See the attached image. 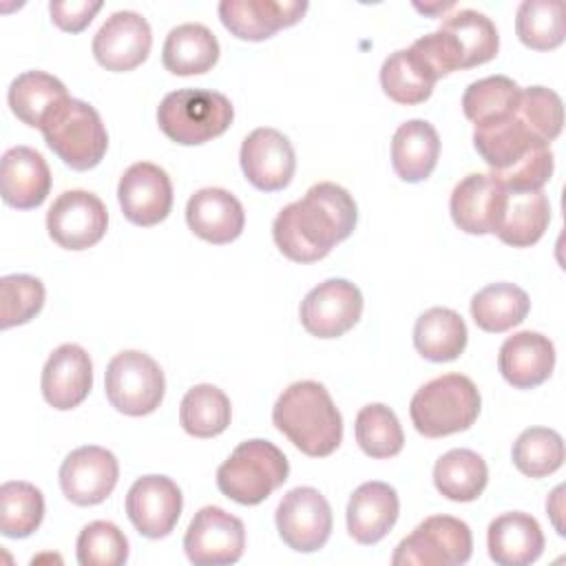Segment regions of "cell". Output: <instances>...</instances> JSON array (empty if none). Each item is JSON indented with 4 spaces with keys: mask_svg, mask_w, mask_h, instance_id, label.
<instances>
[{
    "mask_svg": "<svg viewBox=\"0 0 566 566\" xmlns=\"http://www.w3.org/2000/svg\"><path fill=\"white\" fill-rule=\"evenodd\" d=\"M230 398L214 385H195L186 391L179 407V422L195 438H214L230 424Z\"/></svg>",
    "mask_w": 566,
    "mask_h": 566,
    "instance_id": "cell-36",
    "label": "cell"
},
{
    "mask_svg": "<svg viewBox=\"0 0 566 566\" xmlns=\"http://www.w3.org/2000/svg\"><path fill=\"white\" fill-rule=\"evenodd\" d=\"M290 475L285 453L270 440H245L217 469L219 491L243 506L261 504Z\"/></svg>",
    "mask_w": 566,
    "mask_h": 566,
    "instance_id": "cell-4",
    "label": "cell"
},
{
    "mask_svg": "<svg viewBox=\"0 0 566 566\" xmlns=\"http://www.w3.org/2000/svg\"><path fill=\"white\" fill-rule=\"evenodd\" d=\"M274 427L305 455H332L343 440V418L316 380L292 382L272 407Z\"/></svg>",
    "mask_w": 566,
    "mask_h": 566,
    "instance_id": "cell-2",
    "label": "cell"
},
{
    "mask_svg": "<svg viewBox=\"0 0 566 566\" xmlns=\"http://www.w3.org/2000/svg\"><path fill=\"white\" fill-rule=\"evenodd\" d=\"M438 80L440 77L413 46L394 51L380 66V86L385 95L405 106L429 99Z\"/></svg>",
    "mask_w": 566,
    "mask_h": 566,
    "instance_id": "cell-28",
    "label": "cell"
},
{
    "mask_svg": "<svg viewBox=\"0 0 566 566\" xmlns=\"http://www.w3.org/2000/svg\"><path fill=\"white\" fill-rule=\"evenodd\" d=\"M522 88L506 75H489L471 82L462 95V111L473 124L517 111Z\"/></svg>",
    "mask_w": 566,
    "mask_h": 566,
    "instance_id": "cell-40",
    "label": "cell"
},
{
    "mask_svg": "<svg viewBox=\"0 0 566 566\" xmlns=\"http://www.w3.org/2000/svg\"><path fill=\"white\" fill-rule=\"evenodd\" d=\"M276 531L287 548L314 553L332 535V509L325 495L312 486H296L276 506Z\"/></svg>",
    "mask_w": 566,
    "mask_h": 566,
    "instance_id": "cell-9",
    "label": "cell"
},
{
    "mask_svg": "<svg viewBox=\"0 0 566 566\" xmlns=\"http://www.w3.org/2000/svg\"><path fill=\"white\" fill-rule=\"evenodd\" d=\"M106 206L88 190H64L46 212L49 237L64 250L95 245L106 234Z\"/></svg>",
    "mask_w": 566,
    "mask_h": 566,
    "instance_id": "cell-11",
    "label": "cell"
},
{
    "mask_svg": "<svg viewBox=\"0 0 566 566\" xmlns=\"http://www.w3.org/2000/svg\"><path fill=\"white\" fill-rule=\"evenodd\" d=\"M42 396L57 409L69 411L86 400L93 387V363L84 347L64 343L46 358L42 369Z\"/></svg>",
    "mask_w": 566,
    "mask_h": 566,
    "instance_id": "cell-20",
    "label": "cell"
},
{
    "mask_svg": "<svg viewBox=\"0 0 566 566\" xmlns=\"http://www.w3.org/2000/svg\"><path fill=\"white\" fill-rule=\"evenodd\" d=\"M473 551L467 522L451 515H431L407 535L391 557L394 566H462Z\"/></svg>",
    "mask_w": 566,
    "mask_h": 566,
    "instance_id": "cell-8",
    "label": "cell"
},
{
    "mask_svg": "<svg viewBox=\"0 0 566 566\" xmlns=\"http://www.w3.org/2000/svg\"><path fill=\"white\" fill-rule=\"evenodd\" d=\"M356 219L354 197L334 181H321L276 214L272 237L290 261L314 263L354 232Z\"/></svg>",
    "mask_w": 566,
    "mask_h": 566,
    "instance_id": "cell-1",
    "label": "cell"
},
{
    "mask_svg": "<svg viewBox=\"0 0 566 566\" xmlns=\"http://www.w3.org/2000/svg\"><path fill=\"white\" fill-rule=\"evenodd\" d=\"M184 497L168 475H144L126 493V515L150 539L170 535L181 515Z\"/></svg>",
    "mask_w": 566,
    "mask_h": 566,
    "instance_id": "cell-16",
    "label": "cell"
},
{
    "mask_svg": "<svg viewBox=\"0 0 566 566\" xmlns=\"http://www.w3.org/2000/svg\"><path fill=\"white\" fill-rule=\"evenodd\" d=\"M217 60L219 42L208 27L199 22H186L168 31L161 49V62L172 75L208 73Z\"/></svg>",
    "mask_w": 566,
    "mask_h": 566,
    "instance_id": "cell-29",
    "label": "cell"
},
{
    "mask_svg": "<svg viewBox=\"0 0 566 566\" xmlns=\"http://www.w3.org/2000/svg\"><path fill=\"white\" fill-rule=\"evenodd\" d=\"M241 170L245 179L263 192L283 190L296 168V155L290 139L276 128H254L241 144Z\"/></svg>",
    "mask_w": 566,
    "mask_h": 566,
    "instance_id": "cell-14",
    "label": "cell"
},
{
    "mask_svg": "<svg viewBox=\"0 0 566 566\" xmlns=\"http://www.w3.org/2000/svg\"><path fill=\"white\" fill-rule=\"evenodd\" d=\"M150 46V24L135 11H115L93 38L95 60L113 73L137 69L148 57Z\"/></svg>",
    "mask_w": 566,
    "mask_h": 566,
    "instance_id": "cell-17",
    "label": "cell"
},
{
    "mask_svg": "<svg viewBox=\"0 0 566 566\" xmlns=\"http://www.w3.org/2000/svg\"><path fill=\"white\" fill-rule=\"evenodd\" d=\"M440 31L453 40L462 69L484 64L497 55V29L489 15L475 9H460L447 15V20L440 24Z\"/></svg>",
    "mask_w": 566,
    "mask_h": 566,
    "instance_id": "cell-33",
    "label": "cell"
},
{
    "mask_svg": "<svg viewBox=\"0 0 566 566\" xmlns=\"http://www.w3.org/2000/svg\"><path fill=\"white\" fill-rule=\"evenodd\" d=\"M520 117L517 111L511 115L493 117L473 128V146L484 164L493 170L491 175H502L522 161L528 153L544 146ZM551 146V144H548Z\"/></svg>",
    "mask_w": 566,
    "mask_h": 566,
    "instance_id": "cell-21",
    "label": "cell"
},
{
    "mask_svg": "<svg viewBox=\"0 0 566 566\" xmlns=\"http://www.w3.org/2000/svg\"><path fill=\"white\" fill-rule=\"evenodd\" d=\"M245 526L221 506H203L195 513L184 535V551L197 566H221L241 559Z\"/></svg>",
    "mask_w": 566,
    "mask_h": 566,
    "instance_id": "cell-10",
    "label": "cell"
},
{
    "mask_svg": "<svg viewBox=\"0 0 566 566\" xmlns=\"http://www.w3.org/2000/svg\"><path fill=\"white\" fill-rule=\"evenodd\" d=\"M515 33L522 44L535 51H551L564 42V2L524 0L515 13Z\"/></svg>",
    "mask_w": 566,
    "mask_h": 566,
    "instance_id": "cell-37",
    "label": "cell"
},
{
    "mask_svg": "<svg viewBox=\"0 0 566 566\" xmlns=\"http://www.w3.org/2000/svg\"><path fill=\"white\" fill-rule=\"evenodd\" d=\"M500 374L515 389H533L546 382L555 367V347L539 332H517L509 336L497 356Z\"/></svg>",
    "mask_w": 566,
    "mask_h": 566,
    "instance_id": "cell-24",
    "label": "cell"
},
{
    "mask_svg": "<svg viewBox=\"0 0 566 566\" xmlns=\"http://www.w3.org/2000/svg\"><path fill=\"white\" fill-rule=\"evenodd\" d=\"M117 199L124 217L142 228L157 226L172 208V184L164 168L137 161L119 179Z\"/></svg>",
    "mask_w": 566,
    "mask_h": 566,
    "instance_id": "cell-15",
    "label": "cell"
},
{
    "mask_svg": "<svg viewBox=\"0 0 566 566\" xmlns=\"http://www.w3.org/2000/svg\"><path fill=\"white\" fill-rule=\"evenodd\" d=\"M188 228L203 241L223 245L243 232L245 212L241 201L223 188H201L186 206Z\"/></svg>",
    "mask_w": 566,
    "mask_h": 566,
    "instance_id": "cell-23",
    "label": "cell"
},
{
    "mask_svg": "<svg viewBox=\"0 0 566 566\" xmlns=\"http://www.w3.org/2000/svg\"><path fill=\"white\" fill-rule=\"evenodd\" d=\"M416 9L422 11V13H429V15L431 13H444L447 9H453V2H447V4H424V7L416 2Z\"/></svg>",
    "mask_w": 566,
    "mask_h": 566,
    "instance_id": "cell-46",
    "label": "cell"
},
{
    "mask_svg": "<svg viewBox=\"0 0 566 566\" xmlns=\"http://www.w3.org/2000/svg\"><path fill=\"white\" fill-rule=\"evenodd\" d=\"M46 146L73 170L95 168L108 148L99 113L75 97L64 99L42 124Z\"/></svg>",
    "mask_w": 566,
    "mask_h": 566,
    "instance_id": "cell-6",
    "label": "cell"
},
{
    "mask_svg": "<svg viewBox=\"0 0 566 566\" xmlns=\"http://www.w3.org/2000/svg\"><path fill=\"white\" fill-rule=\"evenodd\" d=\"M489 482V469L480 453L471 449H451L436 460L433 484L453 502H473Z\"/></svg>",
    "mask_w": 566,
    "mask_h": 566,
    "instance_id": "cell-34",
    "label": "cell"
},
{
    "mask_svg": "<svg viewBox=\"0 0 566 566\" xmlns=\"http://www.w3.org/2000/svg\"><path fill=\"white\" fill-rule=\"evenodd\" d=\"M234 119V108L223 93L208 88H179L168 93L157 108L161 133L181 146H199L223 135Z\"/></svg>",
    "mask_w": 566,
    "mask_h": 566,
    "instance_id": "cell-5",
    "label": "cell"
},
{
    "mask_svg": "<svg viewBox=\"0 0 566 566\" xmlns=\"http://www.w3.org/2000/svg\"><path fill=\"white\" fill-rule=\"evenodd\" d=\"M119 478V464L113 451L86 444L71 451L60 467V489L64 497L77 506L104 502Z\"/></svg>",
    "mask_w": 566,
    "mask_h": 566,
    "instance_id": "cell-13",
    "label": "cell"
},
{
    "mask_svg": "<svg viewBox=\"0 0 566 566\" xmlns=\"http://www.w3.org/2000/svg\"><path fill=\"white\" fill-rule=\"evenodd\" d=\"M486 546L500 566H528L544 553V533L533 515L513 511L489 524Z\"/></svg>",
    "mask_w": 566,
    "mask_h": 566,
    "instance_id": "cell-26",
    "label": "cell"
},
{
    "mask_svg": "<svg viewBox=\"0 0 566 566\" xmlns=\"http://www.w3.org/2000/svg\"><path fill=\"white\" fill-rule=\"evenodd\" d=\"M482 398L471 378L444 374L424 382L409 402V416L424 438H444L469 429L480 413Z\"/></svg>",
    "mask_w": 566,
    "mask_h": 566,
    "instance_id": "cell-3",
    "label": "cell"
},
{
    "mask_svg": "<svg viewBox=\"0 0 566 566\" xmlns=\"http://www.w3.org/2000/svg\"><path fill=\"white\" fill-rule=\"evenodd\" d=\"M44 517V497L38 486L9 480L0 486V533L4 537H29Z\"/></svg>",
    "mask_w": 566,
    "mask_h": 566,
    "instance_id": "cell-38",
    "label": "cell"
},
{
    "mask_svg": "<svg viewBox=\"0 0 566 566\" xmlns=\"http://www.w3.org/2000/svg\"><path fill=\"white\" fill-rule=\"evenodd\" d=\"M356 442L358 447L376 460L394 458L402 451L405 433L398 416L382 402L365 405L356 416Z\"/></svg>",
    "mask_w": 566,
    "mask_h": 566,
    "instance_id": "cell-39",
    "label": "cell"
},
{
    "mask_svg": "<svg viewBox=\"0 0 566 566\" xmlns=\"http://www.w3.org/2000/svg\"><path fill=\"white\" fill-rule=\"evenodd\" d=\"M506 203V188L489 172H471L451 192L453 223L467 234H495Z\"/></svg>",
    "mask_w": 566,
    "mask_h": 566,
    "instance_id": "cell-18",
    "label": "cell"
},
{
    "mask_svg": "<svg viewBox=\"0 0 566 566\" xmlns=\"http://www.w3.org/2000/svg\"><path fill=\"white\" fill-rule=\"evenodd\" d=\"M551 221V203L542 190L509 192L497 223V239L513 248H528L537 243Z\"/></svg>",
    "mask_w": 566,
    "mask_h": 566,
    "instance_id": "cell-30",
    "label": "cell"
},
{
    "mask_svg": "<svg viewBox=\"0 0 566 566\" xmlns=\"http://www.w3.org/2000/svg\"><path fill=\"white\" fill-rule=\"evenodd\" d=\"M104 389L108 402L126 416L153 413L166 391L161 367L144 352L126 349L115 354L104 374Z\"/></svg>",
    "mask_w": 566,
    "mask_h": 566,
    "instance_id": "cell-7",
    "label": "cell"
},
{
    "mask_svg": "<svg viewBox=\"0 0 566 566\" xmlns=\"http://www.w3.org/2000/svg\"><path fill=\"white\" fill-rule=\"evenodd\" d=\"M440 155L438 130L424 119H409L391 137V166L402 181H424Z\"/></svg>",
    "mask_w": 566,
    "mask_h": 566,
    "instance_id": "cell-27",
    "label": "cell"
},
{
    "mask_svg": "<svg viewBox=\"0 0 566 566\" xmlns=\"http://www.w3.org/2000/svg\"><path fill=\"white\" fill-rule=\"evenodd\" d=\"M400 513V500L394 486L387 482L360 484L347 504V531L358 544L380 542L396 524Z\"/></svg>",
    "mask_w": 566,
    "mask_h": 566,
    "instance_id": "cell-25",
    "label": "cell"
},
{
    "mask_svg": "<svg viewBox=\"0 0 566 566\" xmlns=\"http://www.w3.org/2000/svg\"><path fill=\"white\" fill-rule=\"evenodd\" d=\"M307 7L305 0H223L219 18L234 38L261 42L296 24Z\"/></svg>",
    "mask_w": 566,
    "mask_h": 566,
    "instance_id": "cell-19",
    "label": "cell"
},
{
    "mask_svg": "<svg viewBox=\"0 0 566 566\" xmlns=\"http://www.w3.org/2000/svg\"><path fill=\"white\" fill-rule=\"evenodd\" d=\"M51 190V170L44 157L31 146H13L0 161L2 201L18 210H31L44 203Z\"/></svg>",
    "mask_w": 566,
    "mask_h": 566,
    "instance_id": "cell-22",
    "label": "cell"
},
{
    "mask_svg": "<svg viewBox=\"0 0 566 566\" xmlns=\"http://www.w3.org/2000/svg\"><path fill=\"white\" fill-rule=\"evenodd\" d=\"M44 305V285L31 274H7L0 279V327L29 323Z\"/></svg>",
    "mask_w": 566,
    "mask_h": 566,
    "instance_id": "cell-42",
    "label": "cell"
},
{
    "mask_svg": "<svg viewBox=\"0 0 566 566\" xmlns=\"http://www.w3.org/2000/svg\"><path fill=\"white\" fill-rule=\"evenodd\" d=\"M467 336L462 316L449 307H429L413 325V345L431 363L455 360L467 347Z\"/></svg>",
    "mask_w": 566,
    "mask_h": 566,
    "instance_id": "cell-32",
    "label": "cell"
},
{
    "mask_svg": "<svg viewBox=\"0 0 566 566\" xmlns=\"http://www.w3.org/2000/svg\"><path fill=\"white\" fill-rule=\"evenodd\" d=\"M517 117L546 144L559 137L564 126L562 97L546 86H528L520 93Z\"/></svg>",
    "mask_w": 566,
    "mask_h": 566,
    "instance_id": "cell-44",
    "label": "cell"
},
{
    "mask_svg": "<svg viewBox=\"0 0 566 566\" xmlns=\"http://www.w3.org/2000/svg\"><path fill=\"white\" fill-rule=\"evenodd\" d=\"M128 559V539L106 520L86 524L77 535V562L82 566H122Z\"/></svg>",
    "mask_w": 566,
    "mask_h": 566,
    "instance_id": "cell-43",
    "label": "cell"
},
{
    "mask_svg": "<svg viewBox=\"0 0 566 566\" xmlns=\"http://www.w3.org/2000/svg\"><path fill=\"white\" fill-rule=\"evenodd\" d=\"M301 325L316 338H338L363 314V294L347 279H327L301 301Z\"/></svg>",
    "mask_w": 566,
    "mask_h": 566,
    "instance_id": "cell-12",
    "label": "cell"
},
{
    "mask_svg": "<svg viewBox=\"0 0 566 566\" xmlns=\"http://www.w3.org/2000/svg\"><path fill=\"white\" fill-rule=\"evenodd\" d=\"M102 9V2L95 0H51L49 2V13L51 20L69 33H80L91 24L95 13Z\"/></svg>",
    "mask_w": 566,
    "mask_h": 566,
    "instance_id": "cell-45",
    "label": "cell"
},
{
    "mask_svg": "<svg viewBox=\"0 0 566 566\" xmlns=\"http://www.w3.org/2000/svg\"><path fill=\"white\" fill-rule=\"evenodd\" d=\"M528 310V294L515 283H491L471 298L473 323L489 334H502L520 325Z\"/></svg>",
    "mask_w": 566,
    "mask_h": 566,
    "instance_id": "cell-35",
    "label": "cell"
},
{
    "mask_svg": "<svg viewBox=\"0 0 566 566\" xmlns=\"http://www.w3.org/2000/svg\"><path fill=\"white\" fill-rule=\"evenodd\" d=\"M513 464L528 478H546L564 464V440L555 429L531 427L513 442Z\"/></svg>",
    "mask_w": 566,
    "mask_h": 566,
    "instance_id": "cell-41",
    "label": "cell"
},
{
    "mask_svg": "<svg viewBox=\"0 0 566 566\" xmlns=\"http://www.w3.org/2000/svg\"><path fill=\"white\" fill-rule=\"evenodd\" d=\"M11 113L31 128H42L44 119L69 99L66 86L51 73L24 71L20 73L7 93Z\"/></svg>",
    "mask_w": 566,
    "mask_h": 566,
    "instance_id": "cell-31",
    "label": "cell"
}]
</instances>
